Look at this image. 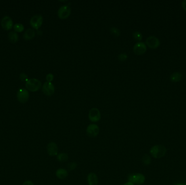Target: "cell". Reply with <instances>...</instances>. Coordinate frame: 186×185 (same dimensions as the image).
I'll use <instances>...</instances> for the list:
<instances>
[{
	"mask_svg": "<svg viewBox=\"0 0 186 185\" xmlns=\"http://www.w3.org/2000/svg\"><path fill=\"white\" fill-rule=\"evenodd\" d=\"M128 58V56L126 53H121L119 54L118 56V59L120 61H125Z\"/></svg>",
	"mask_w": 186,
	"mask_h": 185,
	"instance_id": "cell-24",
	"label": "cell"
},
{
	"mask_svg": "<svg viewBox=\"0 0 186 185\" xmlns=\"http://www.w3.org/2000/svg\"><path fill=\"white\" fill-rule=\"evenodd\" d=\"M47 152L48 154L51 156H57L58 154V147L57 144L54 142H51L47 144Z\"/></svg>",
	"mask_w": 186,
	"mask_h": 185,
	"instance_id": "cell-13",
	"label": "cell"
},
{
	"mask_svg": "<svg viewBox=\"0 0 186 185\" xmlns=\"http://www.w3.org/2000/svg\"><path fill=\"white\" fill-rule=\"evenodd\" d=\"M147 50L146 45L142 41H139L135 44L133 47V52L137 55H142L145 53Z\"/></svg>",
	"mask_w": 186,
	"mask_h": 185,
	"instance_id": "cell-9",
	"label": "cell"
},
{
	"mask_svg": "<svg viewBox=\"0 0 186 185\" xmlns=\"http://www.w3.org/2000/svg\"><path fill=\"white\" fill-rule=\"evenodd\" d=\"M167 153V149L162 145H156L150 149V153L155 159H160L164 156Z\"/></svg>",
	"mask_w": 186,
	"mask_h": 185,
	"instance_id": "cell-1",
	"label": "cell"
},
{
	"mask_svg": "<svg viewBox=\"0 0 186 185\" xmlns=\"http://www.w3.org/2000/svg\"><path fill=\"white\" fill-rule=\"evenodd\" d=\"M71 9L69 4H64L60 7L58 10L57 15L58 18L60 19H66L70 15Z\"/></svg>",
	"mask_w": 186,
	"mask_h": 185,
	"instance_id": "cell-4",
	"label": "cell"
},
{
	"mask_svg": "<svg viewBox=\"0 0 186 185\" xmlns=\"http://www.w3.org/2000/svg\"><path fill=\"white\" fill-rule=\"evenodd\" d=\"M77 166V165L76 162H70L68 165V168L70 171H71L73 170L76 169V167Z\"/></svg>",
	"mask_w": 186,
	"mask_h": 185,
	"instance_id": "cell-25",
	"label": "cell"
},
{
	"mask_svg": "<svg viewBox=\"0 0 186 185\" xmlns=\"http://www.w3.org/2000/svg\"><path fill=\"white\" fill-rule=\"evenodd\" d=\"M13 29L16 32H22L24 30V26L21 23H16Z\"/></svg>",
	"mask_w": 186,
	"mask_h": 185,
	"instance_id": "cell-23",
	"label": "cell"
},
{
	"mask_svg": "<svg viewBox=\"0 0 186 185\" xmlns=\"http://www.w3.org/2000/svg\"><path fill=\"white\" fill-rule=\"evenodd\" d=\"M182 78V75L179 72H175L173 73L171 75V80L174 83H177L180 82Z\"/></svg>",
	"mask_w": 186,
	"mask_h": 185,
	"instance_id": "cell-17",
	"label": "cell"
},
{
	"mask_svg": "<svg viewBox=\"0 0 186 185\" xmlns=\"http://www.w3.org/2000/svg\"><path fill=\"white\" fill-rule=\"evenodd\" d=\"M151 157L148 154H145L142 158V162L145 165H150L151 163Z\"/></svg>",
	"mask_w": 186,
	"mask_h": 185,
	"instance_id": "cell-21",
	"label": "cell"
},
{
	"mask_svg": "<svg viewBox=\"0 0 186 185\" xmlns=\"http://www.w3.org/2000/svg\"><path fill=\"white\" fill-rule=\"evenodd\" d=\"M35 33L34 29H27L24 33V38L26 40H31L32 39L35 37Z\"/></svg>",
	"mask_w": 186,
	"mask_h": 185,
	"instance_id": "cell-16",
	"label": "cell"
},
{
	"mask_svg": "<svg viewBox=\"0 0 186 185\" xmlns=\"http://www.w3.org/2000/svg\"><path fill=\"white\" fill-rule=\"evenodd\" d=\"M1 24L4 29L8 31L13 28V22L12 19L8 16H4L1 20Z\"/></svg>",
	"mask_w": 186,
	"mask_h": 185,
	"instance_id": "cell-12",
	"label": "cell"
},
{
	"mask_svg": "<svg viewBox=\"0 0 186 185\" xmlns=\"http://www.w3.org/2000/svg\"><path fill=\"white\" fill-rule=\"evenodd\" d=\"M29 91L25 88H20L17 93V98L20 102L26 103L29 100Z\"/></svg>",
	"mask_w": 186,
	"mask_h": 185,
	"instance_id": "cell-11",
	"label": "cell"
},
{
	"mask_svg": "<svg viewBox=\"0 0 186 185\" xmlns=\"http://www.w3.org/2000/svg\"><path fill=\"white\" fill-rule=\"evenodd\" d=\"M100 128L96 124H90L88 126L86 129V133L89 137H96L99 134Z\"/></svg>",
	"mask_w": 186,
	"mask_h": 185,
	"instance_id": "cell-6",
	"label": "cell"
},
{
	"mask_svg": "<svg viewBox=\"0 0 186 185\" xmlns=\"http://www.w3.org/2000/svg\"><path fill=\"white\" fill-rule=\"evenodd\" d=\"M101 113L97 107H93L89 110L88 118L92 122H98L101 119Z\"/></svg>",
	"mask_w": 186,
	"mask_h": 185,
	"instance_id": "cell-5",
	"label": "cell"
},
{
	"mask_svg": "<svg viewBox=\"0 0 186 185\" xmlns=\"http://www.w3.org/2000/svg\"><path fill=\"white\" fill-rule=\"evenodd\" d=\"M42 91L47 96H51L54 94L55 91L54 85L52 82H45L42 86Z\"/></svg>",
	"mask_w": 186,
	"mask_h": 185,
	"instance_id": "cell-8",
	"label": "cell"
},
{
	"mask_svg": "<svg viewBox=\"0 0 186 185\" xmlns=\"http://www.w3.org/2000/svg\"><path fill=\"white\" fill-rule=\"evenodd\" d=\"M20 79L23 82H27L29 79L28 76L25 73H21L20 75Z\"/></svg>",
	"mask_w": 186,
	"mask_h": 185,
	"instance_id": "cell-26",
	"label": "cell"
},
{
	"mask_svg": "<svg viewBox=\"0 0 186 185\" xmlns=\"http://www.w3.org/2000/svg\"><path fill=\"white\" fill-rule=\"evenodd\" d=\"M25 86L26 88L29 91L36 92L41 88V83L38 79H29L26 82Z\"/></svg>",
	"mask_w": 186,
	"mask_h": 185,
	"instance_id": "cell-2",
	"label": "cell"
},
{
	"mask_svg": "<svg viewBox=\"0 0 186 185\" xmlns=\"http://www.w3.org/2000/svg\"><path fill=\"white\" fill-rule=\"evenodd\" d=\"M22 185H34V184L33 182H32L31 181L27 180V181H26L25 182H24Z\"/></svg>",
	"mask_w": 186,
	"mask_h": 185,
	"instance_id": "cell-28",
	"label": "cell"
},
{
	"mask_svg": "<svg viewBox=\"0 0 186 185\" xmlns=\"http://www.w3.org/2000/svg\"><path fill=\"white\" fill-rule=\"evenodd\" d=\"M54 75L52 73H48L47 75H46V79L47 82H52L54 80Z\"/></svg>",
	"mask_w": 186,
	"mask_h": 185,
	"instance_id": "cell-27",
	"label": "cell"
},
{
	"mask_svg": "<svg viewBox=\"0 0 186 185\" xmlns=\"http://www.w3.org/2000/svg\"><path fill=\"white\" fill-rule=\"evenodd\" d=\"M176 185H186V184L184 185V184H176Z\"/></svg>",
	"mask_w": 186,
	"mask_h": 185,
	"instance_id": "cell-31",
	"label": "cell"
},
{
	"mask_svg": "<svg viewBox=\"0 0 186 185\" xmlns=\"http://www.w3.org/2000/svg\"><path fill=\"white\" fill-rule=\"evenodd\" d=\"M57 160H58L60 162H66L69 159L68 155L65 153H62L58 154L57 156Z\"/></svg>",
	"mask_w": 186,
	"mask_h": 185,
	"instance_id": "cell-19",
	"label": "cell"
},
{
	"mask_svg": "<svg viewBox=\"0 0 186 185\" xmlns=\"http://www.w3.org/2000/svg\"><path fill=\"white\" fill-rule=\"evenodd\" d=\"M87 182L88 185H98V176L94 173H89L87 176Z\"/></svg>",
	"mask_w": 186,
	"mask_h": 185,
	"instance_id": "cell-14",
	"label": "cell"
},
{
	"mask_svg": "<svg viewBox=\"0 0 186 185\" xmlns=\"http://www.w3.org/2000/svg\"><path fill=\"white\" fill-rule=\"evenodd\" d=\"M182 7L183 8V10L186 11V0H184L182 2Z\"/></svg>",
	"mask_w": 186,
	"mask_h": 185,
	"instance_id": "cell-29",
	"label": "cell"
},
{
	"mask_svg": "<svg viewBox=\"0 0 186 185\" xmlns=\"http://www.w3.org/2000/svg\"><path fill=\"white\" fill-rule=\"evenodd\" d=\"M110 31L115 37H118L121 34L120 29L116 27H112L110 29Z\"/></svg>",
	"mask_w": 186,
	"mask_h": 185,
	"instance_id": "cell-20",
	"label": "cell"
},
{
	"mask_svg": "<svg viewBox=\"0 0 186 185\" xmlns=\"http://www.w3.org/2000/svg\"><path fill=\"white\" fill-rule=\"evenodd\" d=\"M146 45L152 49H156L160 46V41L155 36H150L146 39Z\"/></svg>",
	"mask_w": 186,
	"mask_h": 185,
	"instance_id": "cell-10",
	"label": "cell"
},
{
	"mask_svg": "<svg viewBox=\"0 0 186 185\" xmlns=\"http://www.w3.org/2000/svg\"><path fill=\"white\" fill-rule=\"evenodd\" d=\"M8 39L11 42L15 43L18 41L19 36L16 31H10L8 34Z\"/></svg>",
	"mask_w": 186,
	"mask_h": 185,
	"instance_id": "cell-18",
	"label": "cell"
},
{
	"mask_svg": "<svg viewBox=\"0 0 186 185\" xmlns=\"http://www.w3.org/2000/svg\"><path fill=\"white\" fill-rule=\"evenodd\" d=\"M132 36L133 38L136 40L138 41V42L141 41L143 39L142 33L138 31H134L132 33Z\"/></svg>",
	"mask_w": 186,
	"mask_h": 185,
	"instance_id": "cell-22",
	"label": "cell"
},
{
	"mask_svg": "<svg viewBox=\"0 0 186 185\" xmlns=\"http://www.w3.org/2000/svg\"><path fill=\"white\" fill-rule=\"evenodd\" d=\"M123 185H135V184H133V183L132 182H129V181H128L127 182H126L125 183V184H124Z\"/></svg>",
	"mask_w": 186,
	"mask_h": 185,
	"instance_id": "cell-30",
	"label": "cell"
},
{
	"mask_svg": "<svg viewBox=\"0 0 186 185\" xmlns=\"http://www.w3.org/2000/svg\"><path fill=\"white\" fill-rule=\"evenodd\" d=\"M56 175L57 178L59 179H64L66 178L68 176V172L67 170L64 168H59L56 170Z\"/></svg>",
	"mask_w": 186,
	"mask_h": 185,
	"instance_id": "cell-15",
	"label": "cell"
},
{
	"mask_svg": "<svg viewBox=\"0 0 186 185\" xmlns=\"http://www.w3.org/2000/svg\"><path fill=\"white\" fill-rule=\"evenodd\" d=\"M43 23V18L40 14H37L32 17L30 20V25L34 29H37L41 27Z\"/></svg>",
	"mask_w": 186,
	"mask_h": 185,
	"instance_id": "cell-7",
	"label": "cell"
},
{
	"mask_svg": "<svg viewBox=\"0 0 186 185\" xmlns=\"http://www.w3.org/2000/svg\"><path fill=\"white\" fill-rule=\"evenodd\" d=\"M129 182H132L133 184L140 185L143 184L145 181V176L141 173H134L129 174L128 177Z\"/></svg>",
	"mask_w": 186,
	"mask_h": 185,
	"instance_id": "cell-3",
	"label": "cell"
}]
</instances>
